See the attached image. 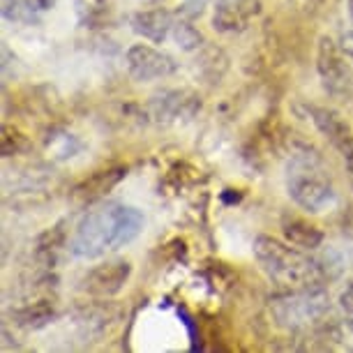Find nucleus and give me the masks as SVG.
Returning <instances> with one entry per match:
<instances>
[{"label":"nucleus","mask_w":353,"mask_h":353,"mask_svg":"<svg viewBox=\"0 0 353 353\" xmlns=\"http://www.w3.org/2000/svg\"><path fill=\"white\" fill-rule=\"evenodd\" d=\"M125 63H128L130 77L139 83L157 81V79H166L178 72L176 58L150 44H132L125 53Z\"/></svg>","instance_id":"7"},{"label":"nucleus","mask_w":353,"mask_h":353,"mask_svg":"<svg viewBox=\"0 0 353 353\" xmlns=\"http://www.w3.org/2000/svg\"><path fill=\"white\" fill-rule=\"evenodd\" d=\"M28 3H30L37 12H46V10H51L53 5H56V0H28Z\"/></svg>","instance_id":"20"},{"label":"nucleus","mask_w":353,"mask_h":353,"mask_svg":"<svg viewBox=\"0 0 353 353\" xmlns=\"http://www.w3.org/2000/svg\"><path fill=\"white\" fill-rule=\"evenodd\" d=\"M261 12V0H217L212 28L219 32H243Z\"/></svg>","instance_id":"10"},{"label":"nucleus","mask_w":353,"mask_h":353,"mask_svg":"<svg viewBox=\"0 0 353 353\" xmlns=\"http://www.w3.org/2000/svg\"><path fill=\"white\" fill-rule=\"evenodd\" d=\"M150 116L162 125L188 123L201 111V97L190 88L159 90L150 97Z\"/></svg>","instance_id":"6"},{"label":"nucleus","mask_w":353,"mask_h":353,"mask_svg":"<svg viewBox=\"0 0 353 353\" xmlns=\"http://www.w3.org/2000/svg\"><path fill=\"white\" fill-rule=\"evenodd\" d=\"M145 219L141 210L125 203H106L88 210L77 224L70 252L77 259H97L137 241Z\"/></svg>","instance_id":"1"},{"label":"nucleus","mask_w":353,"mask_h":353,"mask_svg":"<svg viewBox=\"0 0 353 353\" xmlns=\"http://www.w3.org/2000/svg\"><path fill=\"white\" fill-rule=\"evenodd\" d=\"M282 233L291 245L307 252H314L323 245V231L319 226L310 224L307 219L296 217V215H284L282 217Z\"/></svg>","instance_id":"12"},{"label":"nucleus","mask_w":353,"mask_h":353,"mask_svg":"<svg viewBox=\"0 0 353 353\" xmlns=\"http://www.w3.org/2000/svg\"><path fill=\"white\" fill-rule=\"evenodd\" d=\"M286 192L291 201L305 212H323L337 201V192L332 188L328 171L321 159L310 152H296L286 169Z\"/></svg>","instance_id":"3"},{"label":"nucleus","mask_w":353,"mask_h":353,"mask_svg":"<svg viewBox=\"0 0 353 353\" xmlns=\"http://www.w3.org/2000/svg\"><path fill=\"white\" fill-rule=\"evenodd\" d=\"M316 72L323 90L335 99H349L353 95V70L344 56L342 46L328 35L319 37L316 44Z\"/></svg>","instance_id":"5"},{"label":"nucleus","mask_w":353,"mask_h":353,"mask_svg":"<svg viewBox=\"0 0 353 353\" xmlns=\"http://www.w3.org/2000/svg\"><path fill=\"white\" fill-rule=\"evenodd\" d=\"M17 8H19V0H3V19L12 21V19H14Z\"/></svg>","instance_id":"19"},{"label":"nucleus","mask_w":353,"mask_h":353,"mask_svg":"<svg viewBox=\"0 0 353 353\" xmlns=\"http://www.w3.org/2000/svg\"><path fill=\"white\" fill-rule=\"evenodd\" d=\"M123 176H125V169L95 173L92 178H88V181H83L81 185H79L72 194H74V199L79 203H92V201H97V199H102Z\"/></svg>","instance_id":"13"},{"label":"nucleus","mask_w":353,"mask_h":353,"mask_svg":"<svg viewBox=\"0 0 353 353\" xmlns=\"http://www.w3.org/2000/svg\"><path fill=\"white\" fill-rule=\"evenodd\" d=\"M339 307H342V312L346 314V319L351 321L353 325V279L349 284H346V289L342 293V298H339Z\"/></svg>","instance_id":"17"},{"label":"nucleus","mask_w":353,"mask_h":353,"mask_svg":"<svg viewBox=\"0 0 353 353\" xmlns=\"http://www.w3.org/2000/svg\"><path fill=\"white\" fill-rule=\"evenodd\" d=\"M49 148L58 159H68V157H74L77 150H81V141H79L77 137H72V134H61V137L51 139Z\"/></svg>","instance_id":"16"},{"label":"nucleus","mask_w":353,"mask_h":353,"mask_svg":"<svg viewBox=\"0 0 353 353\" xmlns=\"http://www.w3.org/2000/svg\"><path fill=\"white\" fill-rule=\"evenodd\" d=\"M307 113L314 128L321 132V137L328 139V143L353 169V130L342 118V113H337L330 106H307Z\"/></svg>","instance_id":"8"},{"label":"nucleus","mask_w":353,"mask_h":353,"mask_svg":"<svg viewBox=\"0 0 353 353\" xmlns=\"http://www.w3.org/2000/svg\"><path fill=\"white\" fill-rule=\"evenodd\" d=\"M171 37H173V42H176L183 51H188V53L199 51L205 44L203 35L190 23V19H181V17H176V23H173V30H171Z\"/></svg>","instance_id":"15"},{"label":"nucleus","mask_w":353,"mask_h":353,"mask_svg":"<svg viewBox=\"0 0 353 353\" xmlns=\"http://www.w3.org/2000/svg\"><path fill=\"white\" fill-rule=\"evenodd\" d=\"M14 319L19 325H23V328H30V330L44 328V325L53 319V305L49 301L28 303L26 307L14 312Z\"/></svg>","instance_id":"14"},{"label":"nucleus","mask_w":353,"mask_h":353,"mask_svg":"<svg viewBox=\"0 0 353 353\" xmlns=\"http://www.w3.org/2000/svg\"><path fill=\"white\" fill-rule=\"evenodd\" d=\"M173 23H176V14H173L169 8L141 10V12H134L130 19L132 30L152 44H162L164 39L171 35Z\"/></svg>","instance_id":"11"},{"label":"nucleus","mask_w":353,"mask_h":353,"mask_svg":"<svg viewBox=\"0 0 353 353\" xmlns=\"http://www.w3.org/2000/svg\"><path fill=\"white\" fill-rule=\"evenodd\" d=\"M349 14H351V21H353V0H349Z\"/></svg>","instance_id":"21"},{"label":"nucleus","mask_w":353,"mask_h":353,"mask_svg":"<svg viewBox=\"0 0 353 353\" xmlns=\"http://www.w3.org/2000/svg\"><path fill=\"white\" fill-rule=\"evenodd\" d=\"M270 312L279 328L307 330L310 325H321L323 319L330 314V296L323 284L291 289L270 301Z\"/></svg>","instance_id":"4"},{"label":"nucleus","mask_w":353,"mask_h":353,"mask_svg":"<svg viewBox=\"0 0 353 353\" xmlns=\"http://www.w3.org/2000/svg\"><path fill=\"white\" fill-rule=\"evenodd\" d=\"M254 256L261 270L282 289H305L319 286L325 279H332L328 256L310 259L303 252L275 241L270 236H259L254 241Z\"/></svg>","instance_id":"2"},{"label":"nucleus","mask_w":353,"mask_h":353,"mask_svg":"<svg viewBox=\"0 0 353 353\" xmlns=\"http://www.w3.org/2000/svg\"><path fill=\"white\" fill-rule=\"evenodd\" d=\"M132 275V263L125 259H113L90 268L81 279V291L95 298H111L123 289Z\"/></svg>","instance_id":"9"},{"label":"nucleus","mask_w":353,"mask_h":353,"mask_svg":"<svg viewBox=\"0 0 353 353\" xmlns=\"http://www.w3.org/2000/svg\"><path fill=\"white\" fill-rule=\"evenodd\" d=\"M337 42H339V46H342L344 56L353 63V30H344Z\"/></svg>","instance_id":"18"}]
</instances>
